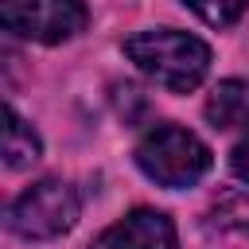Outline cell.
I'll list each match as a JSON object with an SVG mask.
<instances>
[{
  "label": "cell",
  "instance_id": "6da1fadb",
  "mask_svg": "<svg viewBox=\"0 0 249 249\" xmlns=\"http://www.w3.org/2000/svg\"><path fill=\"white\" fill-rule=\"evenodd\" d=\"M124 54L163 89L187 93L195 89L210 70V47L187 31L175 27H152L124 39Z\"/></svg>",
  "mask_w": 249,
  "mask_h": 249
},
{
  "label": "cell",
  "instance_id": "7a4b0ae2",
  "mask_svg": "<svg viewBox=\"0 0 249 249\" xmlns=\"http://www.w3.org/2000/svg\"><path fill=\"white\" fill-rule=\"evenodd\" d=\"M136 163L148 179H156L163 187H191L206 175L210 148L179 124H156L136 144Z\"/></svg>",
  "mask_w": 249,
  "mask_h": 249
},
{
  "label": "cell",
  "instance_id": "3957f363",
  "mask_svg": "<svg viewBox=\"0 0 249 249\" xmlns=\"http://www.w3.org/2000/svg\"><path fill=\"white\" fill-rule=\"evenodd\" d=\"M78 222V195L62 179H39L8 206V226L19 237H58Z\"/></svg>",
  "mask_w": 249,
  "mask_h": 249
},
{
  "label": "cell",
  "instance_id": "277c9868",
  "mask_svg": "<svg viewBox=\"0 0 249 249\" xmlns=\"http://www.w3.org/2000/svg\"><path fill=\"white\" fill-rule=\"evenodd\" d=\"M0 23L31 43H66L86 27L78 0H0Z\"/></svg>",
  "mask_w": 249,
  "mask_h": 249
},
{
  "label": "cell",
  "instance_id": "5b68a950",
  "mask_svg": "<svg viewBox=\"0 0 249 249\" xmlns=\"http://www.w3.org/2000/svg\"><path fill=\"white\" fill-rule=\"evenodd\" d=\"M93 249H175V226L160 210H132L113 222Z\"/></svg>",
  "mask_w": 249,
  "mask_h": 249
},
{
  "label": "cell",
  "instance_id": "8992f818",
  "mask_svg": "<svg viewBox=\"0 0 249 249\" xmlns=\"http://www.w3.org/2000/svg\"><path fill=\"white\" fill-rule=\"evenodd\" d=\"M206 117H210L214 128H241V124H249V82H241V78L222 82L210 93V101H206Z\"/></svg>",
  "mask_w": 249,
  "mask_h": 249
},
{
  "label": "cell",
  "instance_id": "52a82bcc",
  "mask_svg": "<svg viewBox=\"0 0 249 249\" xmlns=\"http://www.w3.org/2000/svg\"><path fill=\"white\" fill-rule=\"evenodd\" d=\"M35 160H39V136H35L31 124H23L19 113L8 105V109H4V163H8L12 171H19V167H27V163H35Z\"/></svg>",
  "mask_w": 249,
  "mask_h": 249
},
{
  "label": "cell",
  "instance_id": "ba28073f",
  "mask_svg": "<svg viewBox=\"0 0 249 249\" xmlns=\"http://www.w3.org/2000/svg\"><path fill=\"white\" fill-rule=\"evenodd\" d=\"M214 226L249 237V195H226V198L214 206Z\"/></svg>",
  "mask_w": 249,
  "mask_h": 249
},
{
  "label": "cell",
  "instance_id": "9c48e42d",
  "mask_svg": "<svg viewBox=\"0 0 249 249\" xmlns=\"http://www.w3.org/2000/svg\"><path fill=\"white\" fill-rule=\"evenodd\" d=\"M198 19H206V23H214V27H226V23H233L245 8H249V0H183Z\"/></svg>",
  "mask_w": 249,
  "mask_h": 249
},
{
  "label": "cell",
  "instance_id": "30bf717a",
  "mask_svg": "<svg viewBox=\"0 0 249 249\" xmlns=\"http://www.w3.org/2000/svg\"><path fill=\"white\" fill-rule=\"evenodd\" d=\"M230 163H233V175L249 183V136H245V140L233 148V160H230Z\"/></svg>",
  "mask_w": 249,
  "mask_h": 249
}]
</instances>
